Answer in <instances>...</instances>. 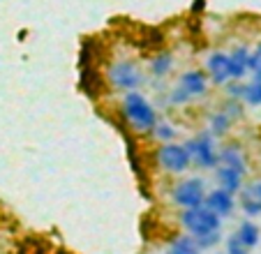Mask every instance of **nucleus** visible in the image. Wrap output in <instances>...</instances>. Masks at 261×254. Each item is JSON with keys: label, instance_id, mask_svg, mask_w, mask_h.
Instances as JSON below:
<instances>
[{"label": "nucleus", "instance_id": "f8f14e48", "mask_svg": "<svg viewBox=\"0 0 261 254\" xmlns=\"http://www.w3.org/2000/svg\"><path fill=\"white\" fill-rule=\"evenodd\" d=\"M217 181H220L222 190H227L229 194H233V192H238L241 190V185H243V173L222 164L220 169H217Z\"/></svg>", "mask_w": 261, "mask_h": 254}, {"label": "nucleus", "instance_id": "aec40b11", "mask_svg": "<svg viewBox=\"0 0 261 254\" xmlns=\"http://www.w3.org/2000/svg\"><path fill=\"white\" fill-rule=\"evenodd\" d=\"M250 72H254V81H261V44L250 54Z\"/></svg>", "mask_w": 261, "mask_h": 254}, {"label": "nucleus", "instance_id": "4be33fe9", "mask_svg": "<svg viewBox=\"0 0 261 254\" xmlns=\"http://www.w3.org/2000/svg\"><path fill=\"white\" fill-rule=\"evenodd\" d=\"M194 243H197V247H213V245L220 243V231H213V234H206V236H199V238H194Z\"/></svg>", "mask_w": 261, "mask_h": 254}, {"label": "nucleus", "instance_id": "f3484780", "mask_svg": "<svg viewBox=\"0 0 261 254\" xmlns=\"http://www.w3.org/2000/svg\"><path fill=\"white\" fill-rule=\"evenodd\" d=\"M243 210L247 215H261V199L254 194V190H250L243 196Z\"/></svg>", "mask_w": 261, "mask_h": 254}, {"label": "nucleus", "instance_id": "412c9836", "mask_svg": "<svg viewBox=\"0 0 261 254\" xmlns=\"http://www.w3.org/2000/svg\"><path fill=\"white\" fill-rule=\"evenodd\" d=\"M227 254H247V247L243 245V240L236 234L227 238Z\"/></svg>", "mask_w": 261, "mask_h": 254}, {"label": "nucleus", "instance_id": "b1692460", "mask_svg": "<svg viewBox=\"0 0 261 254\" xmlns=\"http://www.w3.org/2000/svg\"><path fill=\"white\" fill-rule=\"evenodd\" d=\"M243 88H245V86H241V83H233V86H229V95H231V97H243Z\"/></svg>", "mask_w": 261, "mask_h": 254}, {"label": "nucleus", "instance_id": "5701e85b", "mask_svg": "<svg viewBox=\"0 0 261 254\" xmlns=\"http://www.w3.org/2000/svg\"><path fill=\"white\" fill-rule=\"evenodd\" d=\"M224 113H227V116L229 118H238V116H241V104H236V102H229L227 104V109H224Z\"/></svg>", "mask_w": 261, "mask_h": 254}, {"label": "nucleus", "instance_id": "423d86ee", "mask_svg": "<svg viewBox=\"0 0 261 254\" xmlns=\"http://www.w3.org/2000/svg\"><path fill=\"white\" fill-rule=\"evenodd\" d=\"M188 148L190 157L197 162L201 169H213L217 164V153H215V146H213V137L208 132H201L199 137L190 139L188 143H182Z\"/></svg>", "mask_w": 261, "mask_h": 254}, {"label": "nucleus", "instance_id": "a211bd4d", "mask_svg": "<svg viewBox=\"0 0 261 254\" xmlns=\"http://www.w3.org/2000/svg\"><path fill=\"white\" fill-rule=\"evenodd\" d=\"M153 134L160 139V141L169 143V141H173V137H176V130H173V125H169V122H155Z\"/></svg>", "mask_w": 261, "mask_h": 254}, {"label": "nucleus", "instance_id": "2eb2a0df", "mask_svg": "<svg viewBox=\"0 0 261 254\" xmlns=\"http://www.w3.org/2000/svg\"><path fill=\"white\" fill-rule=\"evenodd\" d=\"M236 236L243 240V245L250 249V247H254V245L259 243V226H256L254 222H241Z\"/></svg>", "mask_w": 261, "mask_h": 254}, {"label": "nucleus", "instance_id": "f257e3e1", "mask_svg": "<svg viewBox=\"0 0 261 254\" xmlns=\"http://www.w3.org/2000/svg\"><path fill=\"white\" fill-rule=\"evenodd\" d=\"M123 116L129 125L137 130V132H153L158 116H155L153 104L148 102L141 93L137 90H129L123 99Z\"/></svg>", "mask_w": 261, "mask_h": 254}, {"label": "nucleus", "instance_id": "393cba45", "mask_svg": "<svg viewBox=\"0 0 261 254\" xmlns=\"http://www.w3.org/2000/svg\"><path fill=\"white\" fill-rule=\"evenodd\" d=\"M254 194L261 199V183H259V185H254Z\"/></svg>", "mask_w": 261, "mask_h": 254}, {"label": "nucleus", "instance_id": "6ab92c4d", "mask_svg": "<svg viewBox=\"0 0 261 254\" xmlns=\"http://www.w3.org/2000/svg\"><path fill=\"white\" fill-rule=\"evenodd\" d=\"M229 122H231V118H229L224 111L215 113V116H213V120H211L213 134H224V132H227V130H229Z\"/></svg>", "mask_w": 261, "mask_h": 254}, {"label": "nucleus", "instance_id": "9b49d317", "mask_svg": "<svg viewBox=\"0 0 261 254\" xmlns=\"http://www.w3.org/2000/svg\"><path fill=\"white\" fill-rule=\"evenodd\" d=\"M220 160H222V164L229 166V169H236V171L245 173V155H243V150L236 143H229V146L222 148Z\"/></svg>", "mask_w": 261, "mask_h": 254}, {"label": "nucleus", "instance_id": "f03ea898", "mask_svg": "<svg viewBox=\"0 0 261 254\" xmlns=\"http://www.w3.org/2000/svg\"><path fill=\"white\" fill-rule=\"evenodd\" d=\"M180 222H182V226H185V231H190L194 238H199V236L220 231V222L222 220L213 213L211 208H206V206H197V208L182 210Z\"/></svg>", "mask_w": 261, "mask_h": 254}, {"label": "nucleus", "instance_id": "6e6552de", "mask_svg": "<svg viewBox=\"0 0 261 254\" xmlns=\"http://www.w3.org/2000/svg\"><path fill=\"white\" fill-rule=\"evenodd\" d=\"M203 206L211 208L217 217H227L229 213L233 210V194H229L227 190H213L211 194L203 199Z\"/></svg>", "mask_w": 261, "mask_h": 254}, {"label": "nucleus", "instance_id": "39448f33", "mask_svg": "<svg viewBox=\"0 0 261 254\" xmlns=\"http://www.w3.org/2000/svg\"><path fill=\"white\" fill-rule=\"evenodd\" d=\"M203 199H206V190H203L201 178H188L173 187V204L185 210L203 206Z\"/></svg>", "mask_w": 261, "mask_h": 254}, {"label": "nucleus", "instance_id": "ddd939ff", "mask_svg": "<svg viewBox=\"0 0 261 254\" xmlns=\"http://www.w3.org/2000/svg\"><path fill=\"white\" fill-rule=\"evenodd\" d=\"M148 67H150V74H155V77H167L173 67V56L169 54V51H162V54L150 58Z\"/></svg>", "mask_w": 261, "mask_h": 254}, {"label": "nucleus", "instance_id": "1a4fd4ad", "mask_svg": "<svg viewBox=\"0 0 261 254\" xmlns=\"http://www.w3.org/2000/svg\"><path fill=\"white\" fill-rule=\"evenodd\" d=\"M178 88H182L190 97H199V95H203L208 90V79L199 69H190V72H185L180 77V86Z\"/></svg>", "mask_w": 261, "mask_h": 254}, {"label": "nucleus", "instance_id": "dca6fc26", "mask_svg": "<svg viewBox=\"0 0 261 254\" xmlns=\"http://www.w3.org/2000/svg\"><path fill=\"white\" fill-rule=\"evenodd\" d=\"M241 99H245L252 107H261V81H254V83H250V86H245Z\"/></svg>", "mask_w": 261, "mask_h": 254}, {"label": "nucleus", "instance_id": "9d476101", "mask_svg": "<svg viewBox=\"0 0 261 254\" xmlns=\"http://www.w3.org/2000/svg\"><path fill=\"white\" fill-rule=\"evenodd\" d=\"M229 67H231V79H243L250 72V51L245 46H238L233 54H229Z\"/></svg>", "mask_w": 261, "mask_h": 254}, {"label": "nucleus", "instance_id": "20e7f679", "mask_svg": "<svg viewBox=\"0 0 261 254\" xmlns=\"http://www.w3.org/2000/svg\"><path fill=\"white\" fill-rule=\"evenodd\" d=\"M155 160L169 173H180L192 164V157H190L188 148L182 146V143H173V141L162 143L158 148V153H155Z\"/></svg>", "mask_w": 261, "mask_h": 254}, {"label": "nucleus", "instance_id": "0eeeda50", "mask_svg": "<svg viewBox=\"0 0 261 254\" xmlns=\"http://www.w3.org/2000/svg\"><path fill=\"white\" fill-rule=\"evenodd\" d=\"M206 67L211 79L217 83V86H224V83L231 79V67H229V56L222 54V51H215V54L208 56Z\"/></svg>", "mask_w": 261, "mask_h": 254}, {"label": "nucleus", "instance_id": "7ed1b4c3", "mask_svg": "<svg viewBox=\"0 0 261 254\" xmlns=\"http://www.w3.org/2000/svg\"><path fill=\"white\" fill-rule=\"evenodd\" d=\"M109 83L118 90H137L143 83V72L139 65L129 63V60H118V63L109 65Z\"/></svg>", "mask_w": 261, "mask_h": 254}, {"label": "nucleus", "instance_id": "4468645a", "mask_svg": "<svg viewBox=\"0 0 261 254\" xmlns=\"http://www.w3.org/2000/svg\"><path fill=\"white\" fill-rule=\"evenodd\" d=\"M167 254H201V249L197 247L194 238H190V236H178L171 243Z\"/></svg>", "mask_w": 261, "mask_h": 254}]
</instances>
